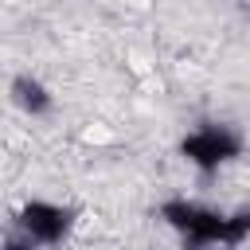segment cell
I'll list each match as a JSON object with an SVG mask.
<instances>
[{
  "instance_id": "1",
  "label": "cell",
  "mask_w": 250,
  "mask_h": 250,
  "mask_svg": "<svg viewBox=\"0 0 250 250\" xmlns=\"http://www.w3.org/2000/svg\"><path fill=\"white\" fill-rule=\"evenodd\" d=\"M23 230H27V238L55 242V238L66 230V211H59V207H51V203H27V211H23Z\"/></svg>"
}]
</instances>
